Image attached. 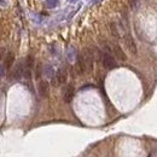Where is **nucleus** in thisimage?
Listing matches in <instances>:
<instances>
[{"mask_svg": "<svg viewBox=\"0 0 157 157\" xmlns=\"http://www.w3.org/2000/svg\"><path fill=\"white\" fill-rule=\"evenodd\" d=\"M102 62H103V65L105 69H114L117 67V63H116V59L115 57L112 56V52H111V48L109 46H105V51L103 52L102 55Z\"/></svg>", "mask_w": 157, "mask_h": 157, "instance_id": "f257e3e1", "label": "nucleus"}, {"mask_svg": "<svg viewBox=\"0 0 157 157\" xmlns=\"http://www.w3.org/2000/svg\"><path fill=\"white\" fill-rule=\"evenodd\" d=\"M67 78H68V73L65 69H59L55 76H52V85L55 87H58L59 85H63L67 82Z\"/></svg>", "mask_w": 157, "mask_h": 157, "instance_id": "f03ea898", "label": "nucleus"}, {"mask_svg": "<svg viewBox=\"0 0 157 157\" xmlns=\"http://www.w3.org/2000/svg\"><path fill=\"white\" fill-rule=\"evenodd\" d=\"M123 41H125V45L127 46V48L129 50V52H132L133 55H137L138 53V50H137V45H135L134 39H133V36L130 35L128 32L123 36Z\"/></svg>", "mask_w": 157, "mask_h": 157, "instance_id": "7ed1b4c3", "label": "nucleus"}, {"mask_svg": "<svg viewBox=\"0 0 157 157\" xmlns=\"http://www.w3.org/2000/svg\"><path fill=\"white\" fill-rule=\"evenodd\" d=\"M82 58L86 63V67L87 69H92L93 68V63H94V53L93 51L91 48H86L84 52H82Z\"/></svg>", "mask_w": 157, "mask_h": 157, "instance_id": "20e7f679", "label": "nucleus"}, {"mask_svg": "<svg viewBox=\"0 0 157 157\" xmlns=\"http://www.w3.org/2000/svg\"><path fill=\"white\" fill-rule=\"evenodd\" d=\"M37 91L42 98H47L50 94V84L46 80H40L37 84Z\"/></svg>", "mask_w": 157, "mask_h": 157, "instance_id": "39448f33", "label": "nucleus"}, {"mask_svg": "<svg viewBox=\"0 0 157 157\" xmlns=\"http://www.w3.org/2000/svg\"><path fill=\"white\" fill-rule=\"evenodd\" d=\"M75 94V87L74 85H68L63 91V100L65 103H70Z\"/></svg>", "mask_w": 157, "mask_h": 157, "instance_id": "423d86ee", "label": "nucleus"}, {"mask_svg": "<svg viewBox=\"0 0 157 157\" xmlns=\"http://www.w3.org/2000/svg\"><path fill=\"white\" fill-rule=\"evenodd\" d=\"M111 52L112 53L119 58V59H121V60H127V56H126V53H125V51L122 50V47L120 46V45H117V44H114L112 45V48H111Z\"/></svg>", "mask_w": 157, "mask_h": 157, "instance_id": "0eeeda50", "label": "nucleus"}, {"mask_svg": "<svg viewBox=\"0 0 157 157\" xmlns=\"http://www.w3.org/2000/svg\"><path fill=\"white\" fill-rule=\"evenodd\" d=\"M75 69H76V71H77V74H78V75L84 74V73L87 70L86 63H85V60H84V58H82V56H81V55L77 57V60H76V64H75Z\"/></svg>", "mask_w": 157, "mask_h": 157, "instance_id": "6e6552de", "label": "nucleus"}, {"mask_svg": "<svg viewBox=\"0 0 157 157\" xmlns=\"http://www.w3.org/2000/svg\"><path fill=\"white\" fill-rule=\"evenodd\" d=\"M14 62H15V55H14V52H9V53L6 55L5 57V65H4V68L6 69H10L12 65H14Z\"/></svg>", "mask_w": 157, "mask_h": 157, "instance_id": "1a4fd4ad", "label": "nucleus"}, {"mask_svg": "<svg viewBox=\"0 0 157 157\" xmlns=\"http://www.w3.org/2000/svg\"><path fill=\"white\" fill-rule=\"evenodd\" d=\"M23 73H24V65H23V63L21 62V63H18V64L16 65V69H15V71H14V77L16 78V80H19V78L23 76Z\"/></svg>", "mask_w": 157, "mask_h": 157, "instance_id": "9d476101", "label": "nucleus"}, {"mask_svg": "<svg viewBox=\"0 0 157 157\" xmlns=\"http://www.w3.org/2000/svg\"><path fill=\"white\" fill-rule=\"evenodd\" d=\"M109 28H110V32H111V34H112V36H114L115 39H120V33H119V29H117L116 23L111 22V23L109 24Z\"/></svg>", "mask_w": 157, "mask_h": 157, "instance_id": "9b49d317", "label": "nucleus"}, {"mask_svg": "<svg viewBox=\"0 0 157 157\" xmlns=\"http://www.w3.org/2000/svg\"><path fill=\"white\" fill-rule=\"evenodd\" d=\"M34 67V58H33V56H28V58L25 59V64H24V68L25 69H30L32 70V68Z\"/></svg>", "mask_w": 157, "mask_h": 157, "instance_id": "f8f14e48", "label": "nucleus"}, {"mask_svg": "<svg viewBox=\"0 0 157 157\" xmlns=\"http://www.w3.org/2000/svg\"><path fill=\"white\" fill-rule=\"evenodd\" d=\"M41 74H42V65H41V63H37L35 67V78L36 80H39V78L41 77Z\"/></svg>", "mask_w": 157, "mask_h": 157, "instance_id": "ddd939ff", "label": "nucleus"}, {"mask_svg": "<svg viewBox=\"0 0 157 157\" xmlns=\"http://www.w3.org/2000/svg\"><path fill=\"white\" fill-rule=\"evenodd\" d=\"M129 3H130V7L132 9H135L138 6V0H129Z\"/></svg>", "mask_w": 157, "mask_h": 157, "instance_id": "4468645a", "label": "nucleus"}, {"mask_svg": "<svg viewBox=\"0 0 157 157\" xmlns=\"http://www.w3.org/2000/svg\"><path fill=\"white\" fill-rule=\"evenodd\" d=\"M57 1L58 0H47V4L50 6H55V5H57Z\"/></svg>", "mask_w": 157, "mask_h": 157, "instance_id": "2eb2a0df", "label": "nucleus"}, {"mask_svg": "<svg viewBox=\"0 0 157 157\" xmlns=\"http://www.w3.org/2000/svg\"><path fill=\"white\" fill-rule=\"evenodd\" d=\"M4 74H5V73H4V68H3V67H0V77H1Z\"/></svg>", "mask_w": 157, "mask_h": 157, "instance_id": "dca6fc26", "label": "nucleus"}, {"mask_svg": "<svg viewBox=\"0 0 157 157\" xmlns=\"http://www.w3.org/2000/svg\"><path fill=\"white\" fill-rule=\"evenodd\" d=\"M3 56H4V50H1V51H0V60H1Z\"/></svg>", "mask_w": 157, "mask_h": 157, "instance_id": "f3484780", "label": "nucleus"}]
</instances>
